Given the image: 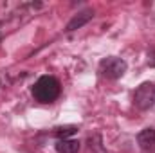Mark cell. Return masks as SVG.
Listing matches in <instances>:
<instances>
[{"label": "cell", "instance_id": "cell-1", "mask_svg": "<svg viewBox=\"0 0 155 153\" xmlns=\"http://www.w3.org/2000/svg\"><path fill=\"white\" fill-rule=\"evenodd\" d=\"M31 92H33L35 101L47 105V103H54V101L60 97V94H61V85H60V81L54 76H41V77H38L36 83L33 85V90H31Z\"/></svg>", "mask_w": 155, "mask_h": 153}, {"label": "cell", "instance_id": "cell-2", "mask_svg": "<svg viewBox=\"0 0 155 153\" xmlns=\"http://www.w3.org/2000/svg\"><path fill=\"white\" fill-rule=\"evenodd\" d=\"M128 65L123 58H117V56H108V58H103L99 61V74L107 79H119V77L124 76Z\"/></svg>", "mask_w": 155, "mask_h": 153}, {"label": "cell", "instance_id": "cell-3", "mask_svg": "<svg viewBox=\"0 0 155 153\" xmlns=\"http://www.w3.org/2000/svg\"><path fill=\"white\" fill-rule=\"evenodd\" d=\"M134 105L139 110H150L155 105V85L153 83H143L134 92Z\"/></svg>", "mask_w": 155, "mask_h": 153}, {"label": "cell", "instance_id": "cell-4", "mask_svg": "<svg viewBox=\"0 0 155 153\" xmlns=\"http://www.w3.org/2000/svg\"><path fill=\"white\" fill-rule=\"evenodd\" d=\"M92 18H94V11H92V9L79 11L78 15H74V16L71 18V22L67 24L65 31H67V33H72V31H76V29H81V27H83L85 24H88Z\"/></svg>", "mask_w": 155, "mask_h": 153}, {"label": "cell", "instance_id": "cell-5", "mask_svg": "<svg viewBox=\"0 0 155 153\" xmlns=\"http://www.w3.org/2000/svg\"><path fill=\"white\" fill-rule=\"evenodd\" d=\"M137 144L144 151H155V128H144L137 135Z\"/></svg>", "mask_w": 155, "mask_h": 153}, {"label": "cell", "instance_id": "cell-6", "mask_svg": "<svg viewBox=\"0 0 155 153\" xmlns=\"http://www.w3.org/2000/svg\"><path fill=\"white\" fill-rule=\"evenodd\" d=\"M79 141L76 139H61L56 142V151L58 153H78L79 151Z\"/></svg>", "mask_w": 155, "mask_h": 153}, {"label": "cell", "instance_id": "cell-7", "mask_svg": "<svg viewBox=\"0 0 155 153\" xmlns=\"http://www.w3.org/2000/svg\"><path fill=\"white\" fill-rule=\"evenodd\" d=\"M76 132H78V126H72V124L54 128V135L58 137V141H61V139H69V137H71V135H74Z\"/></svg>", "mask_w": 155, "mask_h": 153}, {"label": "cell", "instance_id": "cell-8", "mask_svg": "<svg viewBox=\"0 0 155 153\" xmlns=\"http://www.w3.org/2000/svg\"><path fill=\"white\" fill-rule=\"evenodd\" d=\"M88 148L94 150L96 153H107L105 151V148H103V142H101V135H99V133L88 137Z\"/></svg>", "mask_w": 155, "mask_h": 153}, {"label": "cell", "instance_id": "cell-9", "mask_svg": "<svg viewBox=\"0 0 155 153\" xmlns=\"http://www.w3.org/2000/svg\"><path fill=\"white\" fill-rule=\"evenodd\" d=\"M148 65H150V67H155V50H152V52L148 54Z\"/></svg>", "mask_w": 155, "mask_h": 153}, {"label": "cell", "instance_id": "cell-10", "mask_svg": "<svg viewBox=\"0 0 155 153\" xmlns=\"http://www.w3.org/2000/svg\"><path fill=\"white\" fill-rule=\"evenodd\" d=\"M0 85H2V83H0Z\"/></svg>", "mask_w": 155, "mask_h": 153}]
</instances>
